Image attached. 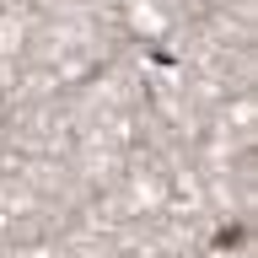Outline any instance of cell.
Wrapping results in <instances>:
<instances>
[{
    "label": "cell",
    "instance_id": "obj_1",
    "mask_svg": "<svg viewBox=\"0 0 258 258\" xmlns=\"http://www.w3.org/2000/svg\"><path fill=\"white\" fill-rule=\"evenodd\" d=\"M242 242H247V226L231 221V226H221V231H215V242H210V247H215V253H231V247H242Z\"/></svg>",
    "mask_w": 258,
    "mask_h": 258
}]
</instances>
